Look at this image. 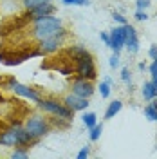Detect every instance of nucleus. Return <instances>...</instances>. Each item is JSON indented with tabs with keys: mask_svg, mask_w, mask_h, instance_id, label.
Instances as JSON below:
<instances>
[{
	"mask_svg": "<svg viewBox=\"0 0 157 159\" xmlns=\"http://www.w3.org/2000/svg\"><path fill=\"white\" fill-rule=\"evenodd\" d=\"M90 132H88V138H90V141H98L99 138H101V132H103V123H96L92 129H88Z\"/></svg>",
	"mask_w": 157,
	"mask_h": 159,
	"instance_id": "18",
	"label": "nucleus"
},
{
	"mask_svg": "<svg viewBox=\"0 0 157 159\" xmlns=\"http://www.w3.org/2000/svg\"><path fill=\"white\" fill-rule=\"evenodd\" d=\"M148 70H150V74H152V81H154V85L157 87V60L152 61V65L148 67Z\"/></svg>",
	"mask_w": 157,
	"mask_h": 159,
	"instance_id": "21",
	"label": "nucleus"
},
{
	"mask_svg": "<svg viewBox=\"0 0 157 159\" xmlns=\"http://www.w3.org/2000/svg\"><path fill=\"white\" fill-rule=\"evenodd\" d=\"M4 89L11 90V92H15L16 96H22V98H27L29 101H38L40 98H42V94H40L38 89H34V87H29V85H24V83H20L16 78H13V76H9V78L4 81Z\"/></svg>",
	"mask_w": 157,
	"mask_h": 159,
	"instance_id": "5",
	"label": "nucleus"
},
{
	"mask_svg": "<svg viewBox=\"0 0 157 159\" xmlns=\"http://www.w3.org/2000/svg\"><path fill=\"white\" fill-rule=\"evenodd\" d=\"M61 29H63V22H61V18L54 16V15L42 16V18H36L31 22V34L36 42L51 38V36L58 34Z\"/></svg>",
	"mask_w": 157,
	"mask_h": 159,
	"instance_id": "2",
	"label": "nucleus"
},
{
	"mask_svg": "<svg viewBox=\"0 0 157 159\" xmlns=\"http://www.w3.org/2000/svg\"><path fill=\"white\" fill-rule=\"evenodd\" d=\"M110 87H112V78H108V76H107V78L99 83V87H98L101 98H108V96H110Z\"/></svg>",
	"mask_w": 157,
	"mask_h": 159,
	"instance_id": "16",
	"label": "nucleus"
},
{
	"mask_svg": "<svg viewBox=\"0 0 157 159\" xmlns=\"http://www.w3.org/2000/svg\"><path fill=\"white\" fill-rule=\"evenodd\" d=\"M70 92H74V94H78V96H81V98L88 99L94 92H96V87H94L92 80L74 76V80L70 81Z\"/></svg>",
	"mask_w": 157,
	"mask_h": 159,
	"instance_id": "8",
	"label": "nucleus"
},
{
	"mask_svg": "<svg viewBox=\"0 0 157 159\" xmlns=\"http://www.w3.org/2000/svg\"><path fill=\"white\" fill-rule=\"evenodd\" d=\"M81 121H83V125H85L87 129H92V127L98 123V116H96L94 112H85V114L81 116Z\"/></svg>",
	"mask_w": 157,
	"mask_h": 159,
	"instance_id": "17",
	"label": "nucleus"
},
{
	"mask_svg": "<svg viewBox=\"0 0 157 159\" xmlns=\"http://www.w3.org/2000/svg\"><path fill=\"white\" fill-rule=\"evenodd\" d=\"M150 0H136V7L141 11H146V7H150Z\"/></svg>",
	"mask_w": 157,
	"mask_h": 159,
	"instance_id": "26",
	"label": "nucleus"
},
{
	"mask_svg": "<svg viewBox=\"0 0 157 159\" xmlns=\"http://www.w3.org/2000/svg\"><path fill=\"white\" fill-rule=\"evenodd\" d=\"M148 56L152 60H157V45L154 43V45H150V49H148Z\"/></svg>",
	"mask_w": 157,
	"mask_h": 159,
	"instance_id": "29",
	"label": "nucleus"
},
{
	"mask_svg": "<svg viewBox=\"0 0 157 159\" xmlns=\"http://www.w3.org/2000/svg\"><path fill=\"white\" fill-rule=\"evenodd\" d=\"M27 16L31 18V22L36 18H42V16H51V15H54L56 13V6L52 4V2H45V4H42L38 7H34V9H27Z\"/></svg>",
	"mask_w": 157,
	"mask_h": 159,
	"instance_id": "11",
	"label": "nucleus"
},
{
	"mask_svg": "<svg viewBox=\"0 0 157 159\" xmlns=\"http://www.w3.org/2000/svg\"><path fill=\"white\" fill-rule=\"evenodd\" d=\"M137 69L139 70H146L148 67H146V63H145V61H139V63H137Z\"/></svg>",
	"mask_w": 157,
	"mask_h": 159,
	"instance_id": "31",
	"label": "nucleus"
},
{
	"mask_svg": "<svg viewBox=\"0 0 157 159\" xmlns=\"http://www.w3.org/2000/svg\"><path fill=\"white\" fill-rule=\"evenodd\" d=\"M155 90H157V87L154 85V81L150 80V81H145V85L141 89V94H143V98L146 101H152V99H155Z\"/></svg>",
	"mask_w": 157,
	"mask_h": 159,
	"instance_id": "14",
	"label": "nucleus"
},
{
	"mask_svg": "<svg viewBox=\"0 0 157 159\" xmlns=\"http://www.w3.org/2000/svg\"><path fill=\"white\" fill-rule=\"evenodd\" d=\"M112 18L116 20L118 24H121V25H125V24H128V22H127V18H125V16H123L121 13H118V11H114V13H112Z\"/></svg>",
	"mask_w": 157,
	"mask_h": 159,
	"instance_id": "27",
	"label": "nucleus"
},
{
	"mask_svg": "<svg viewBox=\"0 0 157 159\" xmlns=\"http://www.w3.org/2000/svg\"><path fill=\"white\" fill-rule=\"evenodd\" d=\"M65 6H88V0H61Z\"/></svg>",
	"mask_w": 157,
	"mask_h": 159,
	"instance_id": "24",
	"label": "nucleus"
},
{
	"mask_svg": "<svg viewBox=\"0 0 157 159\" xmlns=\"http://www.w3.org/2000/svg\"><path fill=\"white\" fill-rule=\"evenodd\" d=\"M63 103H65L72 112H83V110H87V107H88V99L81 98V96L74 94V92H69V94L63 98Z\"/></svg>",
	"mask_w": 157,
	"mask_h": 159,
	"instance_id": "10",
	"label": "nucleus"
},
{
	"mask_svg": "<svg viewBox=\"0 0 157 159\" xmlns=\"http://www.w3.org/2000/svg\"><path fill=\"white\" fill-rule=\"evenodd\" d=\"M36 105H38V109L42 112L51 114L54 118H63V119H69V121H72V118H74V112L63 101H60L56 98H40L36 101Z\"/></svg>",
	"mask_w": 157,
	"mask_h": 159,
	"instance_id": "3",
	"label": "nucleus"
},
{
	"mask_svg": "<svg viewBox=\"0 0 157 159\" xmlns=\"http://www.w3.org/2000/svg\"><path fill=\"white\" fill-rule=\"evenodd\" d=\"M90 156V148L88 147H83V148L78 152V159H85V157H88Z\"/></svg>",
	"mask_w": 157,
	"mask_h": 159,
	"instance_id": "28",
	"label": "nucleus"
},
{
	"mask_svg": "<svg viewBox=\"0 0 157 159\" xmlns=\"http://www.w3.org/2000/svg\"><path fill=\"white\" fill-rule=\"evenodd\" d=\"M155 99H157V90H155Z\"/></svg>",
	"mask_w": 157,
	"mask_h": 159,
	"instance_id": "33",
	"label": "nucleus"
},
{
	"mask_svg": "<svg viewBox=\"0 0 157 159\" xmlns=\"http://www.w3.org/2000/svg\"><path fill=\"white\" fill-rule=\"evenodd\" d=\"M125 49L128 51V54H136V52L139 51L137 31L134 29L130 24H127V40H125Z\"/></svg>",
	"mask_w": 157,
	"mask_h": 159,
	"instance_id": "12",
	"label": "nucleus"
},
{
	"mask_svg": "<svg viewBox=\"0 0 157 159\" xmlns=\"http://www.w3.org/2000/svg\"><path fill=\"white\" fill-rule=\"evenodd\" d=\"M24 129L27 130L33 138L42 139L43 136H47L51 130H52V127H51L49 118H43V116H40V114H31V116H27V119L24 121Z\"/></svg>",
	"mask_w": 157,
	"mask_h": 159,
	"instance_id": "4",
	"label": "nucleus"
},
{
	"mask_svg": "<svg viewBox=\"0 0 157 159\" xmlns=\"http://www.w3.org/2000/svg\"><path fill=\"white\" fill-rule=\"evenodd\" d=\"M145 116L148 118V121L157 123V99L155 101L152 99V103H148L146 107H145Z\"/></svg>",
	"mask_w": 157,
	"mask_h": 159,
	"instance_id": "15",
	"label": "nucleus"
},
{
	"mask_svg": "<svg viewBox=\"0 0 157 159\" xmlns=\"http://www.w3.org/2000/svg\"><path fill=\"white\" fill-rule=\"evenodd\" d=\"M99 38H101L103 42H105V45H107V47H110V34H108V33H105V31H101Z\"/></svg>",
	"mask_w": 157,
	"mask_h": 159,
	"instance_id": "30",
	"label": "nucleus"
},
{
	"mask_svg": "<svg viewBox=\"0 0 157 159\" xmlns=\"http://www.w3.org/2000/svg\"><path fill=\"white\" fill-rule=\"evenodd\" d=\"M121 109H123V101H121V99H114V101H110L108 107H107V110H105V119L116 118L119 112H121Z\"/></svg>",
	"mask_w": 157,
	"mask_h": 159,
	"instance_id": "13",
	"label": "nucleus"
},
{
	"mask_svg": "<svg viewBox=\"0 0 157 159\" xmlns=\"http://www.w3.org/2000/svg\"><path fill=\"white\" fill-rule=\"evenodd\" d=\"M31 24V18L27 16V13L18 15V16H9V18L0 22V38H6L16 31H24Z\"/></svg>",
	"mask_w": 157,
	"mask_h": 159,
	"instance_id": "6",
	"label": "nucleus"
},
{
	"mask_svg": "<svg viewBox=\"0 0 157 159\" xmlns=\"http://www.w3.org/2000/svg\"><path fill=\"white\" fill-rule=\"evenodd\" d=\"M4 103H6V98H4V94L0 92V105H4Z\"/></svg>",
	"mask_w": 157,
	"mask_h": 159,
	"instance_id": "32",
	"label": "nucleus"
},
{
	"mask_svg": "<svg viewBox=\"0 0 157 159\" xmlns=\"http://www.w3.org/2000/svg\"><path fill=\"white\" fill-rule=\"evenodd\" d=\"M121 80L125 83H128V85H132V76H130V69L128 67H123L121 69Z\"/></svg>",
	"mask_w": 157,
	"mask_h": 159,
	"instance_id": "22",
	"label": "nucleus"
},
{
	"mask_svg": "<svg viewBox=\"0 0 157 159\" xmlns=\"http://www.w3.org/2000/svg\"><path fill=\"white\" fill-rule=\"evenodd\" d=\"M67 54L74 60V76L79 78H87V80H94L98 78V69L92 54L88 52L83 45H70L67 47Z\"/></svg>",
	"mask_w": 157,
	"mask_h": 159,
	"instance_id": "1",
	"label": "nucleus"
},
{
	"mask_svg": "<svg viewBox=\"0 0 157 159\" xmlns=\"http://www.w3.org/2000/svg\"><path fill=\"white\" fill-rule=\"evenodd\" d=\"M67 36H69V33L63 27L58 34H54V36H51V38H45V40H40L38 43H36V47L40 49V52H42L43 56L54 54V52H58V51L61 49V45H63V42H65Z\"/></svg>",
	"mask_w": 157,
	"mask_h": 159,
	"instance_id": "7",
	"label": "nucleus"
},
{
	"mask_svg": "<svg viewBox=\"0 0 157 159\" xmlns=\"http://www.w3.org/2000/svg\"><path fill=\"white\" fill-rule=\"evenodd\" d=\"M125 40H127V24L125 25H116L110 31V49L114 52H121V49L125 47Z\"/></svg>",
	"mask_w": 157,
	"mask_h": 159,
	"instance_id": "9",
	"label": "nucleus"
},
{
	"mask_svg": "<svg viewBox=\"0 0 157 159\" xmlns=\"http://www.w3.org/2000/svg\"><path fill=\"white\" fill-rule=\"evenodd\" d=\"M108 63H110V67H112V69H118L119 65H121V58H119L118 52H114V54L110 56V61H108Z\"/></svg>",
	"mask_w": 157,
	"mask_h": 159,
	"instance_id": "23",
	"label": "nucleus"
},
{
	"mask_svg": "<svg viewBox=\"0 0 157 159\" xmlns=\"http://www.w3.org/2000/svg\"><path fill=\"white\" fill-rule=\"evenodd\" d=\"M45 2H52V0H22V6H24V9H34V7H38L42 4H45Z\"/></svg>",
	"mask_w": 157,
	"mask_h": 159,
	"instance_id": "20",
	"label": "nucleus"
},
{
	"mask_svg": "<svg viewBox=\"0 0 157 159\" xmlns=\"http://www.w3.org/2000/svg\"><path fill=\"white\" fill-rule=\"evenodd\" d=\"M134 18L137 20V22H146V20H148V13H146V11L137 9V11H136V15H134Z\"/></svg>",
	"mask_w": 157,
	"mask_h": 159,
	"instance_id": "25",
	"label": "nucleus"
},
{
	"mask_svg": "<svg viewBox=\"0 0 157 159\" xmlns=\"http://www.w3.org/2000/svg\"><path fill=\"white\" fill-rule=\"evenodd\" d=\"M11 157H13V159L29 157V148H25V147H15V150L11 152Z\"/></svg>",
	"mask_w": 157,
	"mask_h": 159,
	"instance_id": "19",
	"label": "nucleus"
}]
</instances>
